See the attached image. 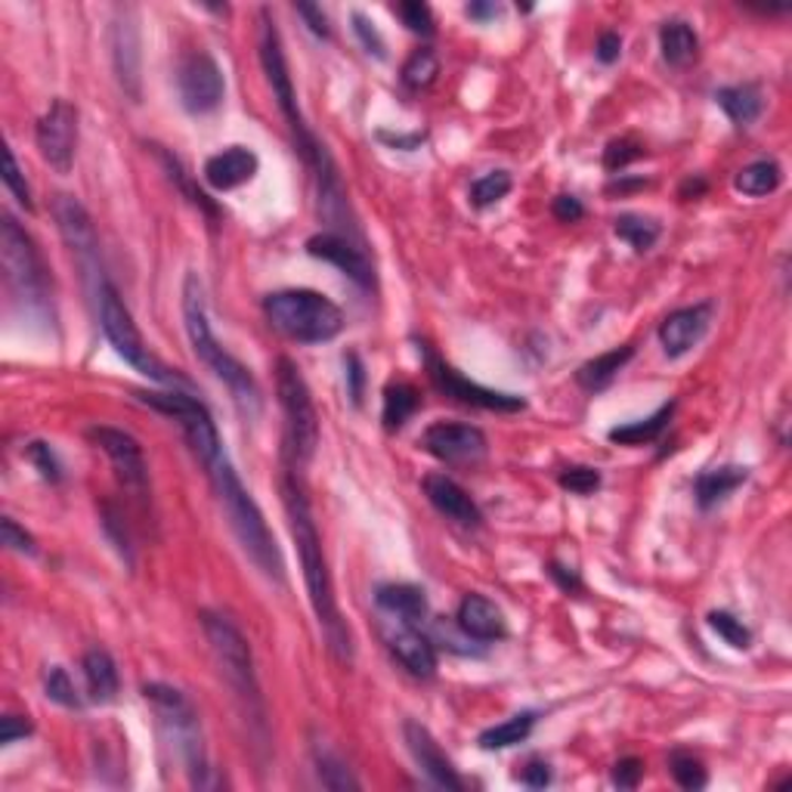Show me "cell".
<instances>
[{
    "label": "cell",
    "instance_id": "obj_31",
    "mask_svg": "<svg viewBox=\"0 0 792 792\" xmlns=\"http://www.w3.org/2000/svg\"><path fill=\"white\" fill-rule=\"evenodd\" d=\"M672 415H675V403H666L659 405L653 415H647V419L613 427L606 436H610V443H620V446H647V443H656L659 436L666 434Z\"/></svg>",
    "mask_w": 792,
    "mask_h": 792
},
{
    "label": "cell",
    "instance_id": "obj_27",
    "mask_svg": "<svg viewBox=\"0 0 792 792\" xmlns=\"http://www.w3.org/2000/svg\"><path fill=\"white\" fill-rule=\"evenodd\" d=\"M81 672H84L87 694H91L94 703H112L115 699L122 682H118V666H115L109 651L91 647V651L84 653V659H81Z\"/></svg>",
    "mask_w": 792,
    "mask_h": 792
},
{
    "label": "cell",
    "instance_id": "obj_7",
    "mask_svg": "<svg viewBox=\"0 0 792 792\" xmlns=\"http://www.w3.org/2000/svg\"><path fill=\"white\" fill-rule=\"evenodd\" d=\"M96 304H99V326L106 331V338L109 344L115 347V353L125 359L127 366H134L137 372L146 374V378H152L158 384H165V388L171 390H189V378L171 369V366H165L156 353H149V347L142 341L140 328L134 323V316L130 310L125 307V300L118 297V292L112 288L109 279H103L96 285Z\"/></svg>",
    "mask_w": 792,
    "mask_h": 792
},
{
    "label": "cell",
    "instance_id": "obj_53",
    "mask_svg": "<svg viewBox=\"0 0 792 792\" xmlns=\"http://www.w3.org/2000/svg\"><path fill=\"white\" fill-rule=\"evenodd\" d=\"M32 721L29 718H19V715H3L0 718V746L17 743V740H25L32 733Z\"/></svg>",
    "mask_w": 792,
    "mask_h": 792
},
{
    "label": "cell",
    "instance_id": "obj_43",
    "mask_svg": "<svg viewBox=\"0 0 792 792\" xmlns=\"http://www.w3.org/2000/svg\"><path fill=\"white\" fill-rule=\"evenodd\" d=\"M44 694H47L56 706H65V709H81V697L75 690V684L68 678V672L60 666H53L44 675Z\"/></svg>",
    "mask_w": 792,
    "mask_h": 792
},
{
    "label": "cell",
    "instance_id": "obj_58",
    "mask_svg": "<svg viewBox=\"0 0 792 792\" xmlns=\"http://www.w3.org/2000/svg\"><path fill=\"white\" fill-rule=\"evenodd\" d=\"M548 575L558 582L560 589L567 591V594H575V591H582V579H579V573L575 570H570V567H563V563H558V560H551L548 563Z\"/></svg>",
    "mask_w": 792,
    "mask_h": 792
},
{
    "label": "cell",
    "instance_id": "obj_50",
    "mask_svg": "<svg viewBox=\"0 0 792 792\" xmlns=\"http://www.w3.org/2000/svg\"><path fill=\"white\" fill-rule=\"evenodd\" d=\"M350 19H353V32H357L359 44L366 47V53H369V56H374V60H388V44H384V38L378 34L372 19L362 17L359 10Z\"/></svg>",
    "mask_w": 792,
    "mask_h": 792
},
{
    "label": "cell",
    "instance_id": "obj_56",
    "mask_svg": "<svg viewBox=\"0 0 792 792\" xmlns=\"http://www.w3.org/2000/svg\"><path fill=\"white\" fill-rule=\"evenodd\" d=\"M551 211H555V218L560 223H575V220L585 218V208H582V202L575 196H558L555 204H551Z\"/></svg>",
    "mask_w": 792,
    "mask_h": 792
},
{
    "label": "cell",
    "instance_id": "obj_12",
    "mask_svg": "<svg viewBox=\"0 0 792 792\" xmlns=\"http://www.w3.org/2000/svg\"><path fill=\"white\" fill-rule=\"evenodd\" d=\"M91 443L96 450L103 452L106 458L115 467V477L118 483L125 486L130 496L137 501H146L149 498V467H146V458H142V446L125 431L118 427H109V424H96L87 431Z\"/></svg>",
    "mask_w": 792,
    "mask_h": 792
},
{
    "label": "cell",
    "instance_id": "obj_34",
    "mask_svg": "<svg viewBox=\"0 0 792 792\" xmlns=\"http://www.w3.org/2000/svg\"><path fill=\"white\" fill-rule=\"evenodd\" d=\"M313 764H316V777L319 783L331 792H347V790H359V780L353 777V771L344 764V759L338 752H331L328 746L313 743Z\"/></svg>",
    "mask_w": 792,
    "mask_h": 792
},
{
    "label": "cell",
    "instance_id": "obj_55",
    "mask_svg": "<svg viewBox=\"0 0 792 792\" xmlns=\"http://www.w3.org/2000/svg\"><path fill=\"white\" fill-rule=\"evenodd\" d=\"M295 10H297V17H304V22L310 25L313 34H319V38H328V34H331L326 13H323V7H316V3H297Z\"/></svg>",
    "mask_w": 792,
    "mask_h": 792
},
{
    "label": "cell",
    "instance_id": "obj_25",
    "mask_svg": "<svg viewBox=\"0 0 792 792\" xmlns=\"http://www.w3.org/2000/svg\"><path fill=\"white\" fill-rule=\"evenodd\" d=\"M374 601L378 606L397 616L405 625H419L427 616V594L419 585H409V582H388L374 591Z\"/></svg>",
    "mask_w": 792,
    "mask_h": 792
},
{
    "label": "cell",
    "instance_id": "obj_9",
    "mask_svg": "<svg viewBox=\"0 0 792 792\" xmlns=\"http://www.w3.org/2000/svg\"><path fill=\"white\" fill-rule=\"evenodd\" d=\"M0 261L10 288L19 300L44 307L47 304V266L41 261V251L34 249V239L10 214L0 218Z\"/></svg>",
    "mask_w": 792,
    "mask_h": 792
},
{
    "label": "cell",
    "instance_id": "obj_54",
    "mask_svg": "<svg viewBox=\"0 0 792 792\" xmlns=\"http://www.w3.org/2000/svg\"><path fill=\"white\" fill-rule=\"evenodd\" d=\"M520 783L524 786H529V790H545L548 783H551V768H548V761H539V759H532L520 771Z\"/></svg>",
    "mask_w": 792,
    "mask_h": 792
},
{
    "label": "cell",
    "instance_id": "obj_45",
    "mask_svg": "<svg viewBox=\"0 0 792 792\" xmlns=\"http://www.w3.org/2000/svg\"><path fill=\"white\" fill-rule=\"evenodd\" d=\"M3 187L13 192V199H17V202L22 204L25 211H34L32 187H29L25 173H22V168H19L13 149H3Z\"/></svg>",
    "mask_w": 792,
    "mask_h": 792
},
{
    "label": "cell",
    "instance_id": "obj_32",
    "mask_svg": "<svg viewBox=\"0 0 792 792\" xmlns=\"http://www.w3.org/2000/svg\"><path fill=\"white\" fill-rule=\"evenodd\" d=\"M780 183H783V171H780V165H777L774 158L752 161V165H746L743 171L733 177V189L749 196V199H764V196L777 192Z\"/></svg>",
    "mask_w": 792,
    "mask_h": 792
},
{
    "label": "cell",
    "instance_id": "obj_11",
    "mask_svg": "<svg viewBox=\"0 0 792 792\" xmlns=\"http://www.w3.org/2000/svg\"><path fill=\"white\" fill-rule=\"evenodd\" d=\"M38 152L56 173H68L78 149V109L68 99H53L34 127Z\"/></svg>",
    "mask_w": 792,
    "mask_h": 792
},
{
    "label": "cell",
    "instance_id": "obj_14",
    "mask_svg": "<svg viewBox=\"0 0 792 792\" xmlns=\"http://www.w3.org/2000/svg\"><path fill=\"white\" fill-rule=\"evenodd\" d=\"M424 362H427V374H431L434 388L443 390L446 397L458 400V403L489 409V412H520V409H527V400H524V397L483 388V384L471 381V378H465L462 372H455L450 362H443V359L431 353V350H424Z\"/></svg>",
    "mask_w": 792,
    "mask_h": 792
},
{
    "label": "cell",
    "instance_id": "obj_26",
    "mask_svg": "<svg viewBox=\"0 0 792 792\" xmlns=\"http://www.w3.org/2000/svg\"><path fill=\"white\" fill-rule=\"evenodd\" d=\"M746 481H749V467H740V465H725V467H715V471H703L697 481H694L697 505L703 511H709L715 505H721L730 493H737Z\"/></svg>",
    "mask_w": 792,
    "mask_h": 792
},
{
    "label": "cell",
    "instance_id": "obj_19",
    "mask_svg": "<svg viewBox=\"0 0 792 792\" xmlns=\"http://www.w3.org/2000/svg\"><path fill=\"white\" fill-rule=\"evenodd\" d=\"M712 300H703L694 307H682V310L668 313L666 319L659 323V344L666 350V357L678 359L684 353H690L712 326Z\"/></svg>",
    "mask_w": 792,
    "mask_h": 792
},
{
    "label": "cell",
    "instance_id": "obj_1",
    "mask_svg": "<svg viewBox=\"0 0 792 792\" xmlns=\"http://www.w3.org/2000/svg\"><path fill=\"white\" fill-rule=\"evenodd\" d=\"M282 505H285V514H288V527H292V536H295L307 594H310L313 613H316V622L323 629L328 651L335 653L341 663H350L353 659V637H350V629H347L341 610H338L335 582H331V573H328L323 539H319V529H316V520H313L310 498H307V489H304V483L297 481V474L292 467L282 474Z\"/></svg>",
    "mask_w": 792,
    "mask_h": 792
},
{
    "label": "cell",
    "instance_id": "obj_59",
    "mask_svg": "<svg viewBox=\"0 0 792 792\" xmlns=\"http://www.w3.org/2000/svg\"><path fill=\"white\" fill-rule=\"evenodd\" d=\"M465 13L471 19H477V22H489V19H496L501 13V7L498 3H483V0H474V3H467Z\"/></svg>",
    "mask_w": 792,
    "mask_h": 792
},
{
    "label": "cell",
    "instance_id": "obj_39",
    "mask_svg": "<svg viewBox=\"0 0 792 792\" xmlns=\"http://www.w3.org/2000/svg\"><path fill=\"white\" fill-rule=\"evenodd\" d=\"M709 629H712L715 635L721 637L725 644H730L733 651H749V647H752V632H749L733 613H728V610H712V613H709Z\"/></svg>",
    "mask_w": 792,
    "mask_h": 792
},
{
    "label": "cell",
    "instance_id": "obj_8",
    "mask_svg": "<svg viewBox=\"0 0 792 792\" xmlns=\"http://www.w3.org/2000/svg\"><path fill=\"white\" fill-rule=\"evenodd\" d=\"M276 393L285 415V462L292 471L310 465L319 446V419L304 374L288 357L276 362Z\"/></svg>",
    "mask_w": 792,
    "mask_h": 792
},
{
    "label": "cell",
    "instance_id": "obj_6",
    "mask_svg": "<svg viewBox=\"0 0 792 792\" xmlns=\"http://www.w3.org/2000/svg\"><path fill=\"white\" fill-rule=\"evenodd\" d=\"M264 316L270 326L297 344L335 341L344 331V313L310 288H285L264 297Z\"/></svg>",
    "mask_w": 792,
    "mask_h": 792
},
{
    "label": "cell",
    "instance_id": "obj_13",
    "mask_svg": "<svg viewBox=\"0 0 792 792\" xmlns=\"http://www.w3.org/2000/svg\"><path fill=\"white\" fill-rule=\"evenodd\" d=\"M177 91H180L183 109L192 115H208L218 109L226 94V81H223L218 60L204 50L189 53L177 68Z\"/></svg>",
    "mask_w": 792,
    "mask_h": 792
},
{
    "label": "cell",
    "instance_id": "obj_15",
    "mask_svg": "<svg viewBox=\"0 0 792 792\" xmlns=\"http://www.w3.org/2000/svg\"><path fill=\"white\" fill-rule=\"evenodd\" d=\"M53 220H56V230L65 239V245L75 251L81 266L87 273H94L96 279H106L103 270H99V239H96L94 220L87 214V208L75 196L60 192L53 199Z\"/></svg>",
    "mask_w": 792,
    "mask_h": 792
},
{
    "label": "cell",
    "instance_id": "obj_41",
    "mask_svg": "<svg viewBox=\"0 0 792 792\" xmlns=\"http://www.w3.org/2000/svg\"><path fill=\"white\" fill-rule=\"evenodd\" d=\"M152 149H156L158 158L165 161V168H168V173H171V180H177V183H180V189H183V196H187L189 202L199 204V208H202L204 214H211V218H218V214H220L218 204L211 202V199L204 196L202 189H196V187H192V183H189V177H187V171H183V165H180V161H177V158H173V156H168V152H165L161 146H152Z\"/></svg>",
    "mask_w": 792,
    "mask_h": 792
},
{
    "label": "cell",
    "instance_id": "obj_51",
    "mask_svg": "<svg viewBox=\"0 0 792 792\" xmlns=\"http://www.w3.org/2000/svg\"><path fill=\"white\" fill-rule=\"evenodd\" d=\"M344 378H347V397L350 403L362 405V397H366V369H362V359L350 350L344 357Z\"/></svg>",
    "mask_w": 792,
    "mask_h": 792
},
{
    "label": "cell",
    "instance_id": "obj_22",
    "mask_svg": "<svg viewBox=\"0 0 792 792\" xmlns=\"http://www.w3.org/2000/svg\"><path fill=\"white\" fill-rule=\"evenodd\" d=\"M455 622H458V629L471 641H481V644H496V641L508 635L505 613L489 598H483V594H465L462 604H458Z\"/></svg>",
    "mask_w": 792,
    "mask_h": 792
},
{
    "label": "cell",
    "instance_id": "obj_36",
    "mask_svg": "<svg viewBox=\"0 0 792 792\" xmlns=\"http://www.w3.org/2000/svg\"><path fill=\"white\" fill-rule=\"evenodd\" d=\"M613 233L620 235L629 249L637 251V254H644V251H651L653 245H656V239L663 233V226L651 218L622 214V218H616V223H613Z\"/></svg>",
    "mask_w": 792,
    "mask_h": 792
},
{
    "label": "cell",
    "instance_id": "obj_44",
    "mask_svg": "<svg viewBox=\"0 0 792 792\" xmlns=\"http://www.w3.org/2000/svg\"><path fill=\"white\" fill-rule=\"evenodd\" d=\"M397 17L403 19V25L409 32L421 34V38H434L436 25H434V10L421 0H405V3H397Z\"/></svg>",
    "mask_w": 792,
    "mask_h": 792
},
{
    "label": "cell",
    "instance_id": "obj_49",
    "mask_svg": "<svg viewBox=\"0 0 792 792\" xmlns=\"http://www.w3.org/2000/svg\"><path fill=\"white\" fill-rule=\"evenodd\" d=\"M0 539H3V545H7L10 551H17V555H29V558L38 555L34 536L25 527H19L13 517H3V520H0Z\"/></svg>",
    "mask_w": 792,
    "mask_h": 792
},
{
    "label": "cell",
    "instance_id": "obj_47",
    "mask_svg": "<svg viewBox=\"0 0 792 792\" xmlns=\"http://www.w3.org/2000/svg\"><path fill=\"white\" fill-rule=\"evenodd\" d=\"M103 529H106L109 542L115 545V551L127 560V567H134V548H130V536H127L125 520H122V514L115 511L112 505L103 508Z\"/></svg>",
    "mask_w": 792,
    "mask_h": 792
},
{
    "label": "cell",
    "instance_id": "obj_28",
    "mask_svg": "<svg viewBox=\"0 0 792 792\" xmlns=\"http://www.w3.org/2000/svg\"><path fill=\"white\" fill-rule=\"evenodd\" d=\"M715 103L725 109L730 122L737 127L756 125L764 112V96H761L759 84H733V87H721L715 94Z\"/></svg>",
    "mask_w": 792,
    "mask_h": 792
},
{
    "label": "cell",
    "instance_id": "obj_35",
    "mask_svg": "<svg viewBox=\"0 0 792 792\" xmlns=\"http://www.w3.org/2000/svg\"><path fill=\"white\" fill-rule=\"evenodd\" d=\"M536 728V712H517L508 721H501L496 728H486L477 737V743L486 752H496V749H511V746L524 743L529 733Z\"/></svg>",
    "mask_w": 792,
    "mask_h": 792
},
{
    "label": "cell",
    "instance_id": "obj_29",
    "mask_svg": "<svg viewBox=\"0 0 792 792\" xmlns=\"http://www.w3.org/2000/svg\"><path fill=\"white\" fill-rule=\"evenodd\" d=\"M635 357V347H620V350H606L601 357L589 359L585 366H579V372H575V381H579V388L591 390V393H598V390H606L620 372L632 362Z\"/></svg>",
    "mask_w": 792,
    "mask_h": 792
},
{
    "label": "cell",
    "instance_id": "obj_4",
    "mask_svg": "<svg viewBox=\"0 0 792 792\" xmlns=\"http://www.w3.org/2000/svg\"><path fill=\"white\" fill-rule=\"evenodd\" d=\"M183 323H187V335L196 357L202 359L204 366L214 372L223 388L230 390L233 403L245 412V415H257L261 412V388L249 372L245 362L239 359L218 341V335L211 331L208 323V310H204V292L199 276H187L183 282Z\"/></svg>",
    "mask_w": 792,
    "mask_h": 792
},
{
    "label": "cell",
    "instance_id": "obj_60",
    "mask_svg": "<svg viewBox=\"0 0 792 792\" xmlns=\"http://www.w3.org/2000/svg\"><path fill=\"white\" fill-rule=\"evenodd\" d=\"M378 137L384 142H390V146H400V149H415L421 142L419 134H412V137H388V134H378Z\"/></svg>",
    "mask_w": 792,
    "mask_h": 792
},
{
    "label": "cell",
    "instance_id": "obj_18",
    "mask_svg": "<svg viewBox=\"0 0 792 792\" xmlns=\"http://www.w3.org/2000/svg\"><path fill=\"white\" fill-rule=\"evenodd\" d=\"M403 740L412 752V759L419 764V771L434 786L446 792H462L465 790V780L458 777V771L452 768V761L446 759V752L440 749V743L434 740V733L419 725V721H405L403 725Z\"/></svg>",
    "mask_w": 792,
    "mask_h": 792
},
{
    "label": "cell",
    "instance_id": "obj_10",
    "mask_svg": "<svg viewBox=\"0 0 792 792\" xmlns=\"http://www.w3.org/2000/svg\"><path fill=\"white\" fill-rule=\"evenodd\" d=\"M257 50H261V65H264L266 84L273 87V99L279 103L282 115L285 122L292 127V137H295V149L304 152L310 142H316V134H313L304 115L297 109V94H295V81H292V72H288V60H285V50H282V38L276 22L270 19V13H261V38H257Z\"/></svg>",
    "mask_w": 792,
    "mask_h": 792
},
{
    "label": "cell",
    "instance_id": "obj_40",
    "mask_svg": "<svg viewBox=\"0 0 792 792\" xmlns=\"http://www.w3.org/2000/svg\"><path fill=\"white\" fill-rule=\"evenodd\" d=\"M511 187L514 180L508 171L483 173L481 180H474V187H471V202L477 204V208H489V204L501 202L511 192Z\"/></svg>",
    "mask_w": 792,
    "mask_h": 792
},
{
    "label": "cell",
    "instance_id": "obj_38",
    "mask_svg": "<svg viewBox=\"0 0 792 792\" xmlns=\"http://www.w3.org/2000/svg\"><path fill=\"white\" fill-rule=\"evenodd\" d=\"M436 75H440V60H436V53L431 47L415 50L403 65V84L405 87H412V91L431 87Z\"/></svg>",
    "mask_w": 792,
    "mask_h": 792
},
{
    "label": "cell",
    "instance_id": "obj_24",
    "mask_svg": "<svg viewBox=\"0 0 792 792\" xmlns=\"http://www.w3.org/2000/svg\"><path fill=\"white\" fill-rule=\"evenodd\" d=\"M388 647L409 675H415V678H434L436 675V647L431 644V637L421 635L415 625L403 622L388 637Z\"/></svg>",
    "mask_w": 792,
    "mask_h": 792
},
{
    "label": "cell",
    "instance_id": "obj_3",
    "mask_svg": "<svg viewBox=\"0 0 792 792\" xmlns=\"http://www.w3.org/2000/svg\"><path fill=\"white\" fill-rule=\"evenodd\" d=\"M202 629L211 653L218 659L223 682L230 684L239 712L251 725V733L257 737V746H266V703L261 694V682H257V668H254V653H251L245 635L235 629L233 620H226L223 613H211L202 610Z\"/></svg>",
    "mask_w": 792,
    "mask_h": 792
},
{
    "label": "cell",
    "instance_id": "obj_48",
    "mask_svg": "<svg viewBox=\"0 0 792 792\" xmlns=\"http://www.w3.org/2000/svg\"><path fill=\"white\" fill-rule=\"evenodd\" d=\"M637 158H644V146L635 140H613L604 149V168L606 171H625L629 165H635Z\"/></svg>",
    "mask_w": 792,
    "mask_h": 792
},
{
    "label": "cell",
    "instance_id": "obj_2",
    "mask_svg": "<svg viewBox=\"0 0 792 792\" xmlns=\"http://www.w3.org/2000/svg\"><path fill=\"white\" fill-rule=\"evenodd\" d=\"M208 477H211V486L218 493L220 508H223V517L226 524L233 529V536L242 545V551L249 555L251 563L273 582H285V570H282V555L279 545H276V536L270 532L264 520V511L257 508V501L251 498V493L242 486L239 474H235L233 462L226 450L214 455L208 465Z\"/></svg>",
    "mask_w": 792,
    "mask_h": 792
},
{
    "label": "cell",
    "instance_id": "obj_30",
    "mask_svg": "<svg viewBox=\"0 0 792 792\" xmlns=\"http://www.w3.org/2000/svg\"><path fill=\"white\" fill-rule=\"evenodd\" d=\"M659 50H663V60L672 68H687V65L697 60L699 53V38L697 32L682 22V19H672L659 29Z\"/></svg>",
    "mask_w": 792,
    "mask_h": 792
},
{
    "label": "cell",
    "instance_id": "obj_33",
    "mask_svg": "<svg viewBox=\"0 0 792 792\" xmlns=\"http://www.w3.org/2000/svg\"><path fill=\"white\" fill-rule=\"evenodd\" d=\"M419 390L412 388V384H405V381H390L388 388H384V409H381L384 427H388V431L405 427V421L419 412Z\"/></svg>",
    "mask_w": 792,
    "mask_h": 792
},
{
    "label": "cell",
    "instance_id": "obj_46",
    "mask_svg": "<svg viewBox=\"0 0 792 792\" xmlns=\"http://www.w3.org/2000/svg\"><path fill=\"white\" fill-rule=\"evenodd\" d=\"M25 455H29V462H32L34 471H38L44 481H50V483L63 481V462H60V455L53 452V446H50V443H44V440H34V443H29V446H25Z\"/></svg>",
    "mask_w": 792,
    "mask_h": 792
},
{
    "label": "cell",
    "instance_id": "obj_57",
    "mask_svg": "<svg viewBox=\"0 0 792 792\" xmlns=\"http://www.w3.org/2000/svg\"><path fill=\"white\" fill-rule=\"evenodd\" d=\"M594 56L601 60L604 65H613L622 56V38L616 32H604L598 38V47H594Z\"/></svg>",
    "mask_w": 792,
    "mask_h": 792
},
{
    "label": "cell",
    "instance_id": "obj_37",
    "mask_svg": "<svg viewBox=\"0 0 792 792\" xmlns=\"http://www.w3.org/2000/svg\"><path fill=\"white\" fill-rule=\"evenodd\" d=\"M668 771L675 777V783L687 792H697L709 783V774H706L703 761L697 756H690V752H684V749H675L668 756Z\"/></svg>",
    "mask_w": 792,
    "mask_h": 792
},
{
    "label": "cell",
    "instance_id": "obj_5",
    "mask_svg": "<svg viewBox=\"0 0 792 792\" xmlns=\"http://www.w3.org/2000/svg\"><path fill=\"white\" fill-rule=\"evenodd\" d=\"M142 699L156 709L158 725L165 728L168 740L177 743L180 759L187 761L189 783L199 786V790H214L220 786V780L211 771V764L204 759V743H202V721L196 706L189 703L183 690H177L171 684L152 682L142 687Z\"/></svg>",
    "mask_w": 792,
    "mask_h": 792
},
{
    "label": "cell",
    "instance_id": "obj_17",
    "mask_svg": "<svg viewBox=\"0 0 792 792\" xmlns=\"http://www.w3.org/2000/svg\"><path fill=\"white\" fill-rule=\"evenodd\" d=\"M424 450L446 465H481L489 452L486 434L474 424L436 421L424 431Z\"/></svg>",
    "mask_w": 792,
    "mask_h": 792
},
{
    "label": "cell",
    "instance_id": "obj_16",
    "mask_svg": "<svg viewBox=\"0 0 792 792\" xmlns=\"http://www.w3.org/2000/svg\"><path fill=\"white\" fill-rule=\"evenodd\" d=\"M112 65L115 78L122 84L134 103L142 96V53H140V25H137V10L134 7H118L115 22H112Z\"/></svg>",
    "mask_w": 792,
    "mask_h": 792
},
{
    "label": "cell",
    "instance_id": "obj_23",
    "mask_svg": "<svg viewBox=\"0 0 792 792\" xmlns=\"http://www.w3.org/2000/svg\"><path fill=\"white\" fill-rule=\"evenodd\" d=\"M257 168H261V161H257V156L251 152L249 146H230V149L208 158L202 173L204 180H208V187L226 192V189H235L254 180Z\"/></svg>",
    "mask_w": 792,
    "mask_h": 792
},
{
    "label": "cell",
    "instance_id": "obj_42",
    "mask_svg": "<svg viewBox=\"0 0 792 792\" xmlns=\"http://www.w3.org/2000/svg\"><path fill=\"white\" fill-rule=\"evenodd\" d=\"M558 483L573 496H591L601 489V471L589 465H570L560 471Z\"/></svg>",
    "mask_w": 792,
    "mask_h": 792
},
{
    "label": "cell",
    "instance_id": "obj_21",
    "mask_svg": "<svg viewBox=\"0 0 792 792\" xmlns=\"http://www.w3.org/2000/svg\"><path fill=\"white\" fill-rule=\"evenodd\" d=\"M424 496L434 505L436 511L443 517H450L452 524L467 529H477L483 524L481 505L467 496V489L462 483H455L446 474H431L424 477Z\"/></svg>",
    "mask_w": 792,
    "mask_h": 792
},
{
    "label": "cell",
    "instance_id": "obj_20",
    "mask_svg": "<svg viewBox=\"0 0 792 792\" xmlns=\"http://www.w3.org/2000/svg\"><path fill=\"white\" fill-rule=\"evenodd\" d=\"M307 251H310L313 257L338 266L344 276H350V279L362 285V288H372L374 273L372 264H369V254H366V249H362L359 242H353V239L338 233H316L313 239H307Z\"/></svg>",
    "mask_w": 792,
    "mask_h": 792
},
{
    "label": "cell",
    "instance_id": "obj_52",
    "mask_svg": "<svg viewBox=\"0 0 792 792\" xmlns=\"http://www.w3.org/2000/svg\"><path fill=\"white\" fill-rule=\"evenodd\" d=\"M641 777H644V761L635 759V756L620 759L613 764V783H616L620 790H635L637 783H641Z\"/></svg>",
    "mask_w": 792,
    "mask_h": 792
}]
</instances>
